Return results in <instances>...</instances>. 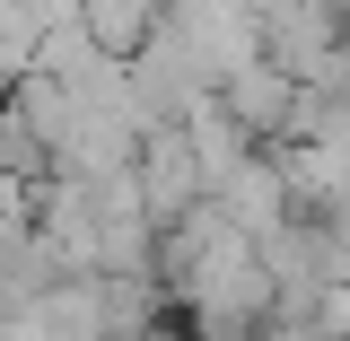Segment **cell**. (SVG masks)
Wrapping results in <instances>:
<instances>
[{"mask_svg":"<svg viewBox=\"0 0 350 341\" xmlns=\"http://www.w3.org/2000/svg\"><path fill=\"white\" fill-rule=\"evenodd\" d=\"M79 18H88V36L105 44V53H140V44L158 36V18H167V0H79Z\"/></svg>","mask_w":350,"mask_h":341,"instance_id":"6da1fadb","label":"cell"}]
</instances>
